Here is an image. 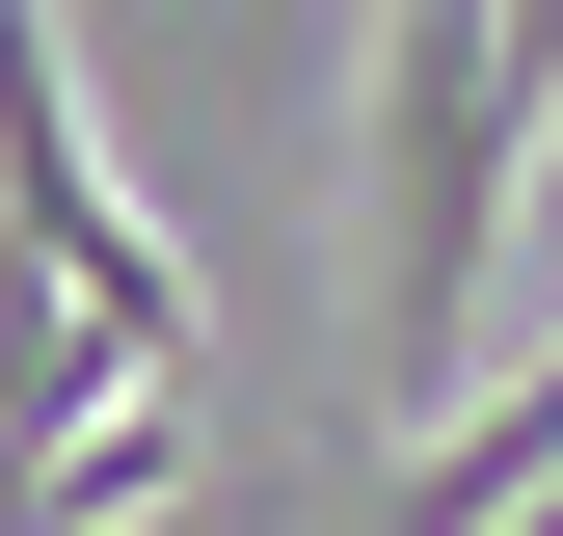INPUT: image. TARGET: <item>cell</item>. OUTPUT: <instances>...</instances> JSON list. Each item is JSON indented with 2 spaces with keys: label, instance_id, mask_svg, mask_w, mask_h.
Masks as SVG:
<instances>
[{
  "label": "cell",
  "instance_id": "6da1fadb",
  "mask_svg": "<svg viewBox=\"0 0 563 536\" xmlns=\"http://www.w3.org/2000/svg\"><path fill=\"white\" fill-rule=\"evenodd\" d=\"M510 188H537V54H510V0H376V376H402V402H456L483 268H510Z\"/></svg>",
  "mask_w": 563,
  "mask_h": 536
},
{
  "label": "cell",
  "instance_id": "7a4b0ae2",
  "mask_svg": "<svg viewBox=\"0 0 563 536\" xmlns=\"http://www.w3.org/2000/svg\"><path fill=\"white\" fill-rule=\"evenodd\" d=\"M27 242H54V295L108 322V376H188V268L134 242V188L81 161V81H54V54H27Z\"/></svg>",
  "mask_w": 563,
  "mask_h": 536
},
{
  "label": "cell",
  "instance_id": "3957f363",
  "mask_svg": "<svg viewBox=\"0 0 563 536\" xmlns=\"http://www.w3.org/2000/svg\"><path fill=\"white\" fill-rule=\"evenodd\" d=\"M162 456H188L162 402H108V376H81V402H54V456H27V536H108V510H162Z\"/></svg>",
  "mask_w": 563,
  "mask_h": 536
},
{
  "label": "cell",
  "instance_id": "277c9868",
  "mask_svg": "<svg viewBox=\"0 0 563 536\" xmlns=\"http://www.w3.org/2000/svg\"><path fill=\"white\" fill-rule=\"evenodd\" d=\"M510 54H537V134H563V0H510Z\"/></svg>",
  "mask_w": 563,
  "mask_h": 536
},
{
  "label": "cell",
  "instance_id": "5b68a950",
  "mask_svg": "<svg viewBox=\"0 0 563 536\" xmlns=\"http://www.w3.org/2000/svg\"><path fill=\"white\" fill-rule=\"evenodd\" d=\"M510 536H563V483H537V510H510Z\"/></svg>",
  "mask_w": 563,
  "mask_h": 536
}]
</instances>
